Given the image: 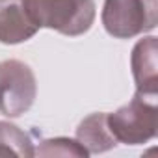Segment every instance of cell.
I'll return each mask as SVG.
<instances>
[{"instance_id": "cell-1", "label": "cell", "mask_w": 158, "mask_h": 158, "mask_svg": "<svg viewBox=\"0 0 158 158\" xmlns=\"http://www.w3.org/2000/svg\"><path fill=\"white\" fill-rule=\"evenodd\" d=\"M24 6L37 28L69 37L86 34L95 21L93 0H24Z\"/></svg>"}, {"instance_id": "cell-2", "label": "cell", "mask_w": 158, "mask_h": 158, "mask_svg": "<svg viewBox=\"0 0 158 158\" xmlns=\"http://www.w3.org/2000/svg\"><path fill=\"white\" fill-rule=\"evenodd\" d=\"M108 127L117 143L141 145L151 141L158 132L156 97H143L136 93L128 104L108 114Z\"/></svg>"}, {"instance_id": "cell-3", "label": "cell", "mask_w": 158, "mask_h": 158, "mask_svg": "<svg viewBox=\"0 0 158 158\" xmlns=\"http://www.w3.org/2000/svg\"><path fill=\"white\" fill-rule=\"evenodd\" d=\"M158 23L156 0H104L102 24L117 39H130L151 32Z\"/></svg>"}, {"instance_id": "cell-4", "label": "cell", "mask_w": 158, "mask_h": 158, "mask_svg": "<svg viewBox=\"0 0 158 158\" xmlns=\"http://www.w3.org/2000/svg\"><path fill=\"white\" fill-rule=\"evenodd\" d=\"M37 97L35 74L24 61H0V114L6 117H21Z\"/></svg>"}, {"instance_id": "cell-5", "label": "cell", "mask_w": 158, "mask_h": 158, "mask_svg": "<svg viewBox=\"0 0 158 158\" xmlns=\"http://www.w3.org/2000/svg\"><path fill=\"white\" fill-rule=\"evenodd\" d=\"M158 43L154 35L139 39L130 56L132 74L136 82V93L143 97L158 99V65H156Z\"/></svg>"}, {"instance_id": "cell-6", "label": "cell", "mask_w": 158, "mask_h": 158, "mask_svg": "<svg viewBox=\"0 0 158 158\" xmlns=\"http://www.w3.org/2000/svg\"><path fill=\"white\" fill-rule=\"evenodd\" d=\"M37 30L26 11L24 0H0V43H24L32 39Z\"/></svg>"}, {"instance_id": "cell-7", "label": "cell", "mask_w": 158, "mask_h": 158, "mask_svg": "<svg viewBox=\"0 0 158 158\" xmlns=\"http://www.w3.org/2000/svg\"><path fill=\"white\" fill-rule=\"evenodd\" d=\"M76 141L88 151V154H99L114 149L117 139L108 127V114L97 112L80 121L76 128Z\"/></svg>"}, {"instance_id": "cell-8", "label": "cell", "mask_w": 158, "mask_h": 158, "mask_svg": "<svg viewBox=\"0 0 158 158\" xmlns=\"http://www.w3.org/2000/svg\"><path fill=\"white\" fill-rule=\"evenodd\" d=\"M6 156L32 158L35 156V149L24 130H21L13 123L0 121V158Z\"/></svg>"}, {"instance_id": "cell-9", "label": "cell", "mask_w": 158, "mask_h": 158, "mask_svg": "<svg viewBox=\"0 0 158 158\" xmlns=\"http://www.w3.org/2000/svg\"><path fill=\"white\" fill-rule=\"evenodd\" d=\"M37 156H76V158H86L88 151L71 138H52L41 141V145L35 149Z\"/></svg>"}]
</instances>
